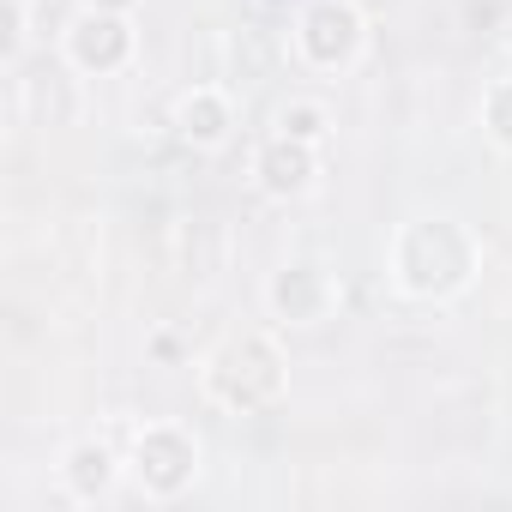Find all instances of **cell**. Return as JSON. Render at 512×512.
Instances as JSON below:
<instances>
[{
  "label": "cell",
  "instance_id": "6da1fadb",
  "mask_svg": "<svg viewBox=\"0 0 512 512\" xmlns=\"http://www.w3.org/2000/svg\"><path fill=\"white\" fill-rule=\"evenodd\" d=\"M392 272H398V290L416 296V302H440V296H458L476 272V241L458 217H422L398 235L392 247Z\"/></svg>",
  "mask_w": 512,
  "mask_h": 512
},
{
  "label": "cell",
  "instance_id": "7a4b0ae2",
  "mask_svg": "<svg viewBox=\"0 0 512 512\" xmlns=\"http://www.w3.org/2000/svg\"><path fill=\"white\" fill-rule=\"evenodd\" d=\"M205 392H211V404H223L235 416H253V410L278 404V392H284V356H278V344L260 338V332L229 338L205 362Z\"/></svg>",
  "mask_w": 512,
  "mask_h": 512
},
{
  "label": "cell",
  "instance_id": "3957f363",
  "mask_svg": "<svg viewBox=\"0 0 512 512\" xmlns=\"http://www.w3.org/2000/svg\"><path fill=\"white\" fill-rule=\"evenodd\" d=\"M193 470H199V446H193L187 428L157 422V428H145L133 440V476H139L145 494H163L169 500V494H181L193 482Z\"/></svg>",
  "mask_w": 512,
  "mask_h": 512
},
{
  "label": "cell",
  "instance_id": "277c9868",
  "mask_svg": "<svg viewBox=\"0 0 512 512\" xmlns=\"http://www.w3.org/2000/svg\"><path fill=\"white\" fill-rule=\"evenodd\" d=\"M296 43H302V61L308 67H350L356 49H362V13L350 0H314L296 25Z\"/></svg>",
  "mask_w": 512,
  "mask_h": 512
},
{
  "label": "cell",
  "instance_id": "5b68a950",
  "mask_svg": "<svg viewBox=\"0 0 512 512\" xmlns=\"http://www.w3.org/2000/svg\"><path fill=\"white\" fill-rule=\"evenodd\" d=\"M266 302H272V314H278V320H290V326H320V320L338 308V284H332V272H326V266L296 260V266L272 272Z\"/></svg>",
  "mask_w": 512,
  "mask_h": 512
},
{
  "label": "cell",
  "instance_id": "8992f818",
  "mask_svg": "<svg viewBox=\"0 0 512 512\" xmlns=\"http://www.w3.org/2000/svg\"><path fill=\"white\" fill-rule=\"evenodd\" d=\"M127 55H133L127 13H103V7H91L85 19L67 25V61H73L79 73H115Z\"/></svg>",
  "mask_w": 512,
  "mask_h": 512
},
{
  "label": "cell",
  "instance_id": "52a82bcc",
  "mask_svg": "<svg viewBox=\"0 0 512 512\" xmlns=\"http://www.w3.org/2000/svg\"><path fill=\"white\" fill-rule=\"evenodd\" d=\"M314 145L308 139H290V133H278V139H266L260 145V157H253V175H260V187L272 193V199H296V193H308L314 187Z\"/></svg>",
  "mask_w": 512,
  "mask_h": 512
},
{
  "label": "cell",
  "instance_id": "ba28073f",
  "mask_svg": "<svg viewBox=\"0 0 512 512\" xmlns=\"http://www.w3.org/2000/svg\"><path fill=\"white\" fill-rule=\"evenodd\" d=\"M175 133L187 145H223L229 139V103L217 91H187L175 103Z\"/></svg>",
  "mask_w": 512,
  "mask_h": 512
},
{
  "label": "cell",
  "instance_id": "9c48e42d",
  "mask_svg": "<svg viewBox=\"0 0 512 512\" xmlns=\"http://www.w3.org/2000/svg\"><path fill=\"white\" fill-rule=\"evenodd\" d=\"M67 488H73L79 500H97V494H109V488H115V452H109L103 440H85V446H73V452H67Z\"/></svg>",
  "mask_w": 512,
  "mask_h": 512
},
{
  "label": "cell",
  "instance_id": "30bf717a",
  "mask_svg": "<svg viewBox=\"0 0 512 512\" xmlns=\"http://www.w3.org/2000/svg\"><path fill=\"white\" fill-rule=\"evenodd\" d=\"M326 127H332L326 103H308V97H296V103H284V109H278V133H290V139H308V145H320V139H326Z\"/></svg>",
  "mask_w": 512,
  "mask_h": 512
},
{
  "label": "cell",
  "instance_id": "8fae6325",
  "mask_svg": "<svg viewBox=\"0 0 512 512\" xmlns=\"http://www.w3.org/2000/svg\"><path fill=\"white\" fill-rule=\"evenodd\" d=\"M482 115H488V133H494V139L512 151V79L488 91V109H482Z\"/></svg>",
  "mask_w": 512,
  "mask_h": 512
},
{
  "label": "cell",
  "instance_id": "7c38bea8",
  "mask_svg": "<svg viewBox=\"0 0 512 512\" xmlns=\"http://www.w3.org/2000/svg\"><path fill=\"white\" fill-rule=\"evenodd\" d=\"M19 25H25V7H19V0H7V55L19 49Z\"/></svg>",
  "mask_w": 512,
  "mask_h": 512
},
{
  "label": "cell",
  "instance_id": "4fadbf2b",
  "mask_svg": "<svg viewBox=\"0 0 512 512\" xmlns=\"http://www.w3.org/2000/svg\"><path fill=\"white\" fill-rule=\"evenodd\" d=\"M91 7H103V13H133V0H91Z\"/></svg>",
  "mask_w": 512,
  "mask_h": 512
},
{
  "label": "cell",
  "instance_id": "5bb4252c",
  "mask_svg": "<svg viewBox=\"0 0 512 512\" xmlns=\"http://www.w3.org/2000/svg\"><path fill=\"white\" fill-rule=\"evenodd\" d=\"M506 49H512V25H506Z\"/></svg>",
  "mask_w": 512,
  "mask_h": 512
}]
</instances>
